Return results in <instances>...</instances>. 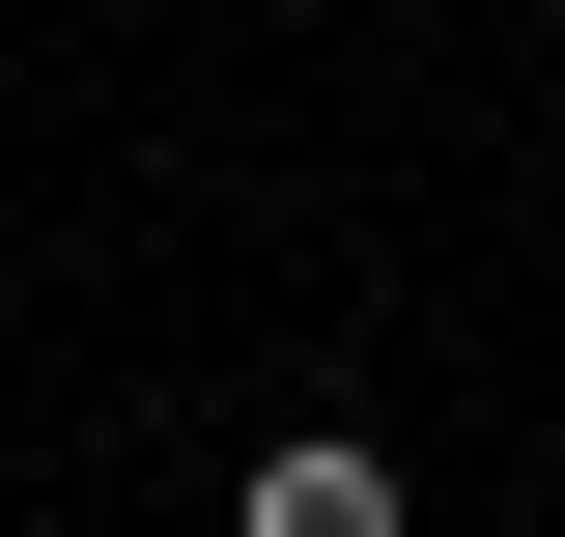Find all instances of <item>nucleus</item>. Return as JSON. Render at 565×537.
<instances>
[{
	"mask_svg": "<svg viewBox=\"0 0 565 537\" xmlns=\"http://www.w3.org/2000/svg\"><path fill=\"white\" fill-rule=\"evenodd\" d=\"M255 537H396V453H340V424H311V453H255Z\"/></svg>",
	"mask_w": 565,
	"mask_h": 537,
	"instance_id": "1",
	"label": "nucleus"
}]
</instances>
